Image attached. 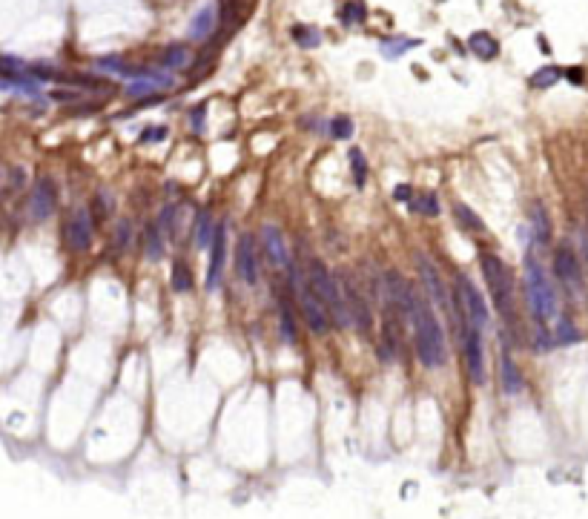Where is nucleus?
Returning a JSON list of instances; mask_svg holds the SVG:
<instances>
[{
    "mask_svg": "<svg viewBox=\"0 0 588 519\" xmlns=\"http://www.w3.org/2000/svg\"><path fill=\"white\" fill-rule=\"evenodd\" d=\"M551 339H554V344H574V342H580L582 336H580V330H577L569 319H559Z\"/></svg>",
    "mask_w": 588,
    "mask_h": 519,
    "instance_id": "473e14b6",
    "label": "nucleus"
},
{
    "mask_svg": "<svg viewBox=\"0 0 588 519\" xmlns=\"http://www.w3.org/2000/svg\"><path fill=\"white\" fill-rule=\"evenodd\" d=\"M216 9L213 6H201L196 12V17L190 20V29H186V35H190V40H207V38H213V29H216Z\"/></svg>",
    "mask_w": 588,
    "mask_h": 519,
    "instance_id": "a211bd4d",
    "label": "nucleus"
},
{
    "mask_svg": "<svg viewBox=\"0 0 588 519\" xmlns=\"http://www.w3.org/2000/svg\"><path fill=\"white\" fill-rule=\"evenodd\" d=\"M411 46H419V40H382V52H388L390 58H396V55H402L405 49H411Z\"/></svg>",
    "mask_w": 588,
    "mask_h": 519,
    "instance_id": "f704fd0d",
    "label": "nucleus"
},
{
    "mask_svg": "<svg viewBox=\"0 0 588 519\" xmlns=\"http://www.w3.org/2000/svg\"><path fill=\"white\" fill-rule=\"evenodd\" d=\"M308 278H310V285L316 290V296L321 298L324 304V310L327 316H331V321H336L339 327H350V316H347V308H344V298H342V290H339V278L324 267V262H319V258H310L308 262Z\"/></svg>",
    "mask_w": 588,
    "mask_h": 519,
    "instance_id": "20e7f679",
    "label": "nucleus"
},
{
    "mask_svg": "<svg viewBox=\"0 0 588 519\" xmlns=\"http://www.w3.org/2000/svg\"><path fill=\"white\" fill-rule=\"evenodd\" d=\"M408 207L416 212V216H439V201L434 193H419V195H411L408 198Z\"/></svg>",
    "mask_w": 588,
    "mask_h": 519,
    "instance_id": "5701e85b",
    "label": "nucleus"
},
{
    "mask_svg": "<svg viewBox=\"0 0 588 519\" xmlns=\"http://www.w3.org/2000/svg\"><path fill=\"white\" fill-rule=\"evenodd\" d=\"M500 382H502L505 393H511V396H516L523 390V373H520V367H516V362L511 359L508 347L502 350V356H500Z\"/></svg>",
    "mask_w": 588,
    "mask_h": 519,
    "instance_id": "6ab92c4d",
    "label": "nucleus"
},
{
    "mask_svg": "<svg viewBox=\"0 0 588 519\" xmlns=\"http://www.w3.org/2000/svg\"><path fill=\"white\" fill-rule=\"evenodd\" d=\"M58 207V186L49 175H40L29 193V216L32 221H46Z\"/></svg>",
    "mask_w": 588,
    "mask_h": 519,
    "instance_id": "9b49d317",
    "label": "nucleus"
},
{
    "mask_svg": "<svg viewBox=\"0 0 588 519\" xmlns=\"http://www.w3.org/2000/svg\"><path fill=\"white\" fill-rule=\"evenodd\" d=\"M161 63L167 66V69H184L186 63H190V49H186L184 43H173V46H167V49H164Z\"/></svg>",
    "mask_w": 588,
    "mask_h": 519,
    "instance_id": "b1692460",
    "label": "nucleus"
},
{
    "mask_svg": "<svg viewBox=\"0 0 588 519\" xmlns=\"http://www.w3.org/2000/svg\"><path fill=\"white\" fill-rule=\"evenodd\" d=\"M193 127H196V129H204V106L193 112Z\"/></svg>",
    "mask_w": 588,
    "mask_h": 519,
    "instance_id": "79ce46f5",
    "label": "nucleus"
},
{
    "mask_svg": "<svg viewBox=\"0 0 588 519\" xmlns=\"http://www.w3.org/2000/svg\"><path fill=\"white\" fill-rule=\"evenodd\" d=\"M92 232H95V221H92L89 209H72L66 212L63 221V241L72 253H86L92 247Z\"/></svg>",
    "mask_w": 588,
    "mask_h": 519,
    "instance_id": "9d476101",
    "label": "nucleus"
},
{
    "mask_svg": "<svg viewBox=\"0 0 588 519\" xmlns=\"http://www.w3.org/2000/svg\"><path fill=\"white\" fill-rule=\"evenodd\" d=\"M559 78H562V69H557V66H543V69H537V72L531 75V86H534V89H548V86H554Z\"/></svg>",
    "mask_w": 588,
    "mask_h": 519,
    "instance_id": "7c9ffc66",
    "label": "nucleus"
},
{
    "mask_svg": "<svg viewBox=\"0 0 588 519\" xmlns=\"http://www.w3.org/2000/svg\"><path fill=\"white\" fill-rule=\"evenodd\" d=\"M531 221H534V235L539 244H548L551 239V221H548V212L543 209V204H534L531 209Z\"/></svg>",
    "mask_w": 588,
    "mask_h": 519,
    "instance_id": "a878e982",
    "label": "nucleus"
},
{
    "mask_svg": "<svg viewBox=\"0 0 588 519\" xmlns=\"http://www.w3.org/2000/svg\"><path fill=\"white\" fill-rule=\"evenodd\" d=\"M129 244V221H118L115 227V250H124Z\"/></svg>",
    "mask_w": 588,
    "mask_h": 519,
    "instance_id": "e433bc0d",
    "label": "nucleus"
},
{
    "mask_svg": "<svg viewBox=\"0 0 588 519\" xmlns=\"http://www.w3.org/2000/svg\"><path fill=\"white\" fill-rule=\"evenodd\" d=\"M451 316L456 319V333H459V342H462V353H465V365H468V376L470 382L482 385L485 382V356H482V330L468 324L465 316L454 308Z\"/></svg>",
    "mask_w": 588,
    "mask_h": 519,
    "instance_id": "423d86ee",
    "label": "nucleus"
},
{
    "mask_svg": "<svg viewBox=\"0 0 588 519\" xmlns=\"http://www.w3.org/2000/svg\"><path fill=\"white\" fill-rule=\"evenodd\" d=\"M173 86V78L167 75V72H150L147 75H141V78H135L129 86H127V95L129 98H141V95H155V92H161V89H170Z\"/></svg>",
    "mask_w": 588,
    "mask_h": 519,
    "instance_id": "f3484780",
    "label": "nucleus"
},
{
    "mask_svg": "<svg viewBox=\"0 0 588 519\" xmlns=\"http://www.w3.org/2000/svg\"><path fill=\"white\" fill-rule=\"evenodd\" d=\"M479 267L485 276V285L491 290V298L497 304V310L505 321V327L520 339V319H516V304H514V276L508 270V264L500 255L493 253H482L479 255Z\"/></svg>",
    "mask_w": 588,
    "mask_h": 519,
    "instance_id": "f03ea898",
    "label": "nucleus"
},
{
    "mask_svg": "<svg viewBox=\"0 0 588 519\" xmlns=\"http://www.w3.org/2000/svg\"><path fill=\"white\" fill-rule=\"evenodd\" d=\"M278 313H281V330H285V339L296 342V336H299V330H296V316H293V310H290V298L281 296V293H278Z\"/></svg>",
    "mask_w": 588,
    "mask_h": 519,
    "instance_id": "c85d7f7f",
    "label": "nucleus"
},
{
    "mask_svg": "<svg viewBox=\"0 0 588 519\" xmlns=\"http://www.w3.org/2000/svg\"><path fill=\"white\" fill-rule=\"evenodd\" d=\"M365 17H367L365 0H347V3L339 9V20L344 23V26H356V23H362Z\"/></svg>",
    "mask_w": 588,
    "mask_h": 519,
    "instance_id": "cd10ccee",
    "label": "nucleus"
},
{
    "mask_svg": "<svg viewBox=\"0 0 588 519\" xmlns=\"http://www.w3.org/2000/svg\"><path fill=\"white\" fill-rule=\"evenodd\" d=\"M213 258H209V273H207V287L216 290L218 287V278H221V267H224V253H227V224H218L216 227V235H213Z\"/></svg>",
    "mask_w": 588,
    "mask_h": 519,
    "instance_id": "dca6fc26",
    "label": "nucleus"
},
{
    "mask_svg": "<svg viewBox=\"0 0 588 519\" xmlns=\"http://www.w3.org/2000/svg\"><path fill=\"white\" fill-rule=\"evenodd\" d=\"M454 216H456V221L465 227V230H470V232H485V224L479 221V216L470 207H465V204H454Z\"/></svg>",
    "mask_w": 588,
    "mask_h": 519,
    "instance_id": "c756f323",
    "label": "nucleus"
},
{
    "mask_svg": "<svg viewBox=\"0 0 588 519\" xmlns=\"http://www.w3.org/2000/svg\"><path fill=\"white\" fill-rule=\"evenodd\" d=\"M456 308H459V313L465 316V321L468 324H474V327H479V330H485L488 327V308H485V301H482V296H479V290L470 285V281L465 278V276H459L456 278V290H454V298H451Z\"/></svg>",
    "mask_w": 588,
    "mask_h": 519,
    "instance_id": "1a4fd4ad",
    "label": "nucleus"
},
{
    "mask_svg": "<svg viewBox=\"0 0 588 519\" xmlns=\"http://www.w3.org/2000/svg\"><path fill=\"white\" fill-rule=\"evenodd\" d=\"M290 38L296 46H301V49H316V46L321 43V32L316 26H308V23H296V26H290Z\"/></svg>",
    "mask_w": 588,
    "mask_h": 519,
    "instance_id": "4be33fe9",
    "label": "nucleus"
},
{
    "mask_svg": "<svg viewBox=\"0 0 588 519\" xmlns=\"http://www.w3.org/2000/svg\"><path fill=\"white\" fill-rule=\"evenodd\" d=\"M408 319L413 327V347H416L419 362L425 367H442L445 359H448V347H445V333L431 310V304L422 296H413Z\"/></svg>",
    "mask_w": 588,
    "mask_h": 519,
    "instance_id": "f257e3e1",
    "label": "nucleus"
},
{
    "mask_svg": "<svg viewBox=\"0 0 588 519\" xmlns=\"http://www.w3.org/2000/svg\"><path fill=\"white\" fill-rule=\"evenodd\" d=\"M411 195H413V186H408V184H399L396 190H393V198L396 201H408Z\"/></svg>",
    "mask_w": 588,
    "mask_h": 519,
    "instance_id": "4c0bfd02",
    "label": "nucleus"
},
{
    "mask_svg": "<svg viewBox=\"0 0 588 519\" xmlns=\"http://www.w3.org/2000/svg\"><path fill=\"white\" fill-rule=\"evenodd\" d=\"M164 135H167V129H164V127H158V129H147L144 135H141V141H144V144H147V141H152V138H164Z\"/></svg>",
    "mask_w": 588,
    "mask_h": 519,
    "instance_id": "ea45409f",
    "label": "nucleus"
},
{
    "mask_svg": "<svg viewBox=\"0 0 588 519\" xmlns=\"http://www.w3.org/2000/svg\"><path fill=\"white\" fill-rule=\"evenodd\" d=\"M554 276L562 287H566L569 296H580L585 290V276H582V264H580V255L574 253V247L569 241L557 244L554 250Z\"/></svg>",
    "mask_w": 588,
    "mask_h": 519,
    "instance_id": "6e6552de",
    "label": "nucleus"
},
{
    "mask_svg": "<svg viewBox=\"0 0 588 519\" xmlns=\"http://www.w3.org/2000/svg\"><path fill=\"white\" fill-rule=\"evenodd\" d=\"M216 17L221 23V29H232L241 20V0H221Z\"/></svg>",
    "mask_w": 588,
    "mask_h": 519,
    "instance_id": "bb28decb",
    "label": "nucleus"
},
{
    "mask_svg": "<svg viewBox=\"0 0 588 519\" xmlns=\"http://www.w3.org/2000/svg\"><path fill=\"white\" fill-rule=\"evenodd\" d=\"M468 49L474 52L479 61H493L500 55V40L493 38L491 32H474L468 38Z\"/></svg>",
    "mask_w": 588,
    "mask_h": 519,
    "instance_id": "aec40b11",
    "label": "nucleus"
},
{
    "mask_svg": "<svg viewBox=\"0 0 588 519\" xmlns=\"http://www.w3.org/2000/svg\"><path fill=\"white\" fill-rule=\"evenodd\" d=\"M144 253L150 262H158L164 255V235H161V227L158 224H150L147 232H144Z\"/></svg>",
    "mask_w": 588,
    "mask_h": 519,
    "instance_id": "393cba45",
    "label": "nucleus"
},
{
    "mask_svg": "<svg viewBox=\"0 0 588 519\" xmlns=\"http://www.w3.org/2000/svg\"><path fill=\"white\" fill-rule=\"evenodd\" d=\"M193 235H196V247L198 250H207L209 244H213V235H216V227H213V216L204 209L198 212V218H196V227H193Z\"/></svg>",
    "mask_w": 588,
    "mask_h": 519,
    "instance_id": "412c9836",
    "label": "nucleus"
},
{
    "mask_svg": "<svg viewBox=\"0 0 588 519\" xmlns=\"http://www.w3.org/2000/svg\"><path fill=\"white\" fill-rule=\"evenodd\" d=\"M419 276L425 281V287L431 293V301L436 308H451V298H448V290H445V281L439 278V270L428 262L425 255H419Z\"/></svg>",
    "mask_w": 588,
    "mask_h": 519,
    "instance_id": "4468645a",
    "label": "nucleus"
},
{
    "mask_svg": "<svg viewBox=\"0 0 588 519\" xmlns=\"http://www.w3.org/2000/svg\"><path fill=\"white\" fill-rule=\"evenodd\" d=\"M290 278H293V287H296V298H299V310L308 321V327L313 330L316 336H324L327 330H331V316H327L321 298L316 296L313 285L308 273H304L299 264H290Z\"/></svg>",
    "mask_w": 588,
    "mask_h": 519,
    "instance_id": "39448f33",
    "label": "nucleus"
},
{
    "mask_svg": "<svg viewBox=\"0 0 588 519\" xmlns=\"http://www.w3.org/2000/svg\"><path fill=\"white\" fill-rule=\"evenodd\" d=\"M336 278H339V290H342V298H344L350 324H356V330L362 336H370L373 333V313H370V304H367L365 293L356 285V278H353L350 273H339Z\"/></svg>",
    "mask_w": 588,
    "mask_h": 519,
    "instance_id": "0eeeda50",
    "label": "nucleus"
},
{
    "mask_svg": "<svg viewBox=\"0 0 588 519\" xmlns=\"http://www.w3.org/2000/svg\"><path fill=\"white\" fill-rule=\"evenodd\" d=\"M402 313L393 304H385V321H382V359L393 362L402 350Z\"/></svg>",
    "mask_w": 588,
    "mask_h": 519,
    "instance_id": "ddd939ff",
    "label": "nucleus"
},
{
    "mask_svg": "<svg viewBox=\"0 0 588 519\" xmlns=\"http://www.w3.org/2000/svg\"><path fill=\"white\" fill-rule=\"evenodd\" d=\"M566 78L571 83H582V69H566Z\"/></svg>",
    "mask_w": 588,
    "mask_h": 519,
    "instance_id": "a19ab883",
    "label": "nucleus"
},
{
    "mask_svg": "<svg viewBox=\"0 0 588 519\" xmlns=\"http://www.w3.org/2000/svg\"><path fill=\"white\" fill-rule=\"evenodd\" d=\"M331 129H333V135H336V138L347 141V138L353 135V121H350V118H344V115H342V118H333Z\"/></svg>",
    "mask_w": 588,
    "mask_h": 519,
    "instance_id": "c9c22d12",
    "label": "nucleus"
},
{
    "mask_svg": "<svg viewBox=\"0 0 588 519\" xmlns=\"http://www.w3.org/2000/svg\"><path fill=\"white\" fill-rule=\"evenodd\" d=\"M525 298H528V310L534 316V324L548 327V321L557 316V296H554V287H551L546 270L539 267V262L531 253L525 255Z\"/></svg>",
    "mask_w": 588,
    "mask_h": 519,
    "instance_id": "7ed1b4c3",
    "label": "nucleus"
},
{
    "mask_svg": "<svg viewBox=\"0 0 588 519\" xmlns=\"http://www.w3.org/2000/svg\"><path fill=\"white\" fill-rule=\"evenodd\" d=\"M193 287V273H190V267H186V262H178L173 264V290L175 293H186Z\"/></svg>",
    "mask_w": 588,
    "mask_h": 519,
    "instance_id": "2f4dec72",
    "label": "nucleus"
},
{
    "mask_svg": "<svg viewBox=\"0 0 588 519\" xmlns=\"http://www.w3.org/2000/svg\"><path fill=\"white\" fill-rule=\"evenodd\" d=\"M350 163H353V181H356V186H362L365 178H367V161H365V155L359 150H350Z\"/></svg>",
    "mask_w": 588,
    "mask_h": 519,
    "instance_id": "72a5a7b5",
    "label": "nucleus"
},
{
    "mask_svg": "<svg viewBox=\"0 0 588 519\" xmlns=\"http://www.w3.org/2000/svg\"><path fill=\"white\" fill-rule=\"evenodd\" d=\"M52 98L55 101H78L81 95L78 92H69V89H58V92H52Z\"/></svg>",
    "mask_w": 588,
    "mask_h": 519,
    "instance_id": "58836bf2",
    "label": "nucleus"
},
{
    "mask_svg": "<svg viewBox=\"0 0 588 519\" xmlns=\"http://www.w3.org/2000/svg\"><path fill=\"white\" fill-rule=\"evenodd\" d=\"M262 239H264V253L270 258V264L278 267V270L290 267V253H287V244H285V235H281V230L267 224L262 230Z\"/></svg>",
    "mask_w": 588,
    "mask_h": 519,
    "instance_id": "2eb2a0df",
    "label": "nucleus"
},
{
    "mask_svg": "<svg viewBox=\"0 0 588 519\" xmlns=\"http://www.w3.org/2000/svg\"><path fill=\"white\" fill-rule=\"evenodd\" d=\"M436 3H445V0H436Z\"/></svg>",
    "mask_w": 588,
    "mask_h": 519,
    "instance_id": "37998d69",
    "label": "nucleus"
},
{
    "mask_svg": "<svg viewBox=\"0 0 588 519\" xmlns=\"http://www.w3.org/2000/svg\"><path fill=\"white\" fill-rule=\"evenodd\" d=\"M235 270L244 285H258V247H255V235L244 232L239 244H235Z\"/></svg>",
    "mask_w": 588,
    "mask_h": 519,
    "instance_id": "f8f14e48",
    "label": "nucleus"
}]
</instances>
